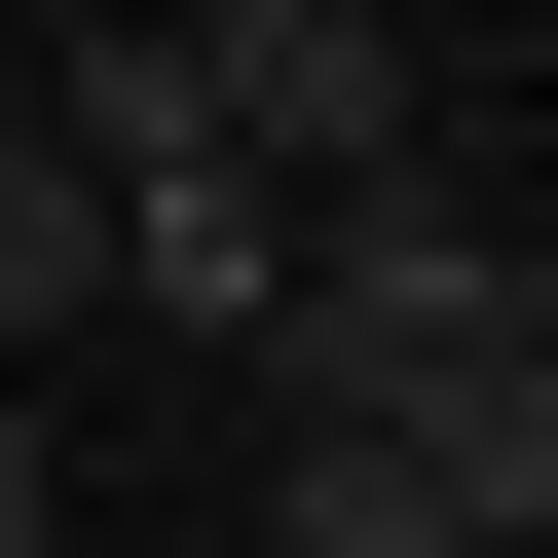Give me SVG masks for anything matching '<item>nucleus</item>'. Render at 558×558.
I'll list each match as a JSON object with an SVG mask.
<instances>
[{"label":"nucleus","instance_id":"nucleus-4","mask_svg":"<svg viewBox=\"0 0 558 558\" xmlns=\"http://www.w3.org/2000/svg\"><path fill=\"white\" fill-rule=\"evenodd\" d=\"M38 521H75V447H38V410H0V558H38Z\"/></svg>","mask_w":558,"mask_h":558},{"label":"nucleus","instance_id":"nucleus-2","mask_svg":"<svg viewBox=\"0 0 558 558\" xmlns=\"http://www.w3.org/2000/svg\"><path fill=\"white\" fill-rule=\"evenodd\" d=\"M260 558H484V521H447V447H373V410H299V447H260Z\"/></svg>","mask_w":558,"mask_h":558},{"label":"nucleus","instance_id":"nucleus-3","mask_svg":"<svg viewBox=\"0 0 558 558\" xmlns=\"http://www.w3.org/2000/svg\"><path fill=\"white\" fill-rule=\"evenodd\" d=\"M75 299H112V186H75V149H0V336H75Z\"/></svg>","mask_w":558,"mask_h":558},{"label":"nucleus","instance_id":"nucleus-5","mask_svg":"<svg viewBox=\"0 0 558 558\" xmlns=\"http://www.w3.org/2000/svg\"><path fill=\"white\" fill-rule=\"evenodd\" d=\"M484 558H558V521H484Z\"/></svg>","mask_w":558,"mask_h":558},{"label":"nucleus","instance_id":"nucleus-1","mask_svg":"<svg viewBox=\"0 0 558 558\" xmlns=\"http://www.w3.org/2000/svg\"><path fill=\"white\" fill-rule=\"evenodd\" d=\"M521 336H558V223H484V186H447V149H410V186H336V223H299V410H373V447H410V410H484V373H521Z\"/></svg>","mask_w":558,"mask_h":558}]
</instances>
